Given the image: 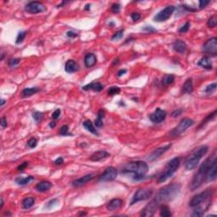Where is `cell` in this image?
<instances>
[{
    "label": "cell",
    "mask_w": 217,
    "mask_h": 217,
    "mask_svg": "<svg viewBox=\"0 0 217 217\" xmlns=\"http://www.w3.org/2000/svg\"><path fill=\"white\" fill-rule=\"evenodd\" d=\"M212 198H213V190L210 188L193 196L189 202V206L193 209V215L202 216L208 210L209 206L211 205Z\"/></svg>",
    "instance_id": "cell-1"
},
{
    "label": "cell",
    "mask_w": 217,
    "mask_h": 217,
    "mask_svg": "<svg viewBox=\"0 0 217 217\" xmlns=\"http://www.w3.org/2000/svg\"><path fill=\"white\" fill-rule=\"evenodd\" d=\"M216 160V151L214 150L211 156L207 158L204 161L203 164L200 166L198 172L194 175L193 180L191 181L190 185H189V188H190L191 191H195L196 189L198 188L200 186L203 184L204 182L205 181L206 175H207L210 166L212 165V163L214 162V160Z\"/></svg>",
    "instance_id": "cell-2"
},
{
    "label": "cell",
    "mask_w": 217,
    "mask_h": 217,
    "mask_svg": "<svg viewBox=\"0 0 217 217\" xmlns=\"http://www.w3.org/2000/svg\"><path fill=\"white\" fill-rule=\"evenodd\" d=\"M149 172L148 164L142 160L132 161L123 166L121 170L122 174H131L132 178L136 181L143 180Z\"/></svg>",
    "instance_id": "cell-3"
},
{
    "label": "cell",
    "mask_w": 217,
    "mask_h": 217,
    "mask_svg": "<svg viewBox=\"0 0 217 217\" xmlns=\"http://www.w3.org/2000/svg\"><path fill=\"white\" fill-rule=\"evenodd\" d=\"M180 191L181 185L179 183H172L161 188L156 193L154 199L157 201L160 205L165 204L176 198Z\"/></svg>",
    "instance_id": "cell-4"
},
{
    "label": "cell",
    "mask_w": 217,
    "mask_h": 217,
    "mask_svg": "<svg viewBox=\"0 0 217 217\" xmlns=\"http://www.w3.org/2000/svg\"><path fill=\"white\" fill-rule=\"evenodd\" d=\"M209 147L206 145H201L195 149L191 154H189L188 157L187 158L185 161V169L186 171H192L198 166L200 160L208 153Z\"/></svg>",
    "instance_id": "cell-5"
},
{
    "label": "cell",
    "mask_w": 217,
    "mask_h": 217,
    "mask_svg": "<svg viewBox=\"0 0 217 217\" xmlns=\"http://www.w3.org/2000/svg\"><path fill=\"white\" fill-rule=\"evenodd\" d=\"M180 163L181 161L179 157H176L170 160L166 164L164 171H163V172L160 175V177L158 178V183H165L167 179H169L170 177H172V175L174 174L175 172H177L178 168H179Z\"/></svg>",
    "instance_id": "cell-6"
},
{
    "label": "cell",
    "mask_w": 217,
    "mask_h": 217,
    "mask_svg": "<svg viewBox=\"0 0 217 217\" xmlns=\"http://www.w3.org/2000/svg\"><path fill=\"white\" fill-rule=\"evenodd\" d=\"M193 125H194V120H193L190 118H183V120L179 122V124L170 131V135L172 137L179 136L183 132H184L187 129L189 128L190 126H193Z\"/></svg>",
    "instance_id": "cell-7"
},
{
    "label": "cell",
    "mask_w": 217,
    "mask_h": 217,
    "mask_svg": "<svg viewBox=\"0 0 217 217\" xmlns=\"http://www.w3.org/2000/svg\"><path fill=\"white\" fill-rule=\"evenodd\" d=\"M152 195H153V190H152V189H138V190L134 193L133 197H132V199H131V205H133L134 204L137 203V202L149 199Z\"/></svg>",
    "instance_id": "cell-8"
},
{
    "label": "cell",
    "mask_w": 217,
    "mask_h": 217,
    "mask_svg": "<svg viewBox=\"0 0 217 217\" xmlns=\"http://www.w3.org/2000/svg\"><path fill=\"white\" fill-rule=\"evenodd\" d=\"M175 9H176V8L173 5L166 6L165 9L160 10L158 14H156V15H154V20L155 22L166 21V20H169L170 18L172 17V15L174 13Z\"/></svg>",
    "instance_id": "cell-9"
},
{
    "label": "cell",
    "mask_w": 217,
    "mask_h": 217,
    "mask_svg": "<svg viewBox=\"0 0 217 217\" xmlns=\"http://www.w3.org/2000/svg\"><path fill=\"white\" fill-rule=\"evenodd\" d=\"M203 52L207 56L215 57L217 54V38L212 37L205 42L203 46Z\"/></svg>",
    "instance_id": "cell-10"
},
{
    "label": "cell",
    "mask_w": 217,
    "mask_h": 217,
    "mask_svg": "<svg viewBox=\"0 0 217 217\" xmlns=\"http://www.w3.org/2000/svg\"><path fill=\"white\" fill-rule=\"evenodd\" d=\"M25 10L28 12L29 14H36L38 13H42L46 10L45 5L41 2L38 1H33V2H30L25 7Z\"/></svg>",
    "instance_id": "cell-11"
},
{
    "label": "cell",
    "mask_w": 217,
    "mask_h": 217,
    "mask_svg": "<svg viewBox=\"0 0 217 217\" xmlns=\"http://www.w3.org/2000/svg\"><path fill=\"white\" fill-rule=\"evenodd\" d=\"M160 204H158V202L156 200L152 199L149 204H148L147 205L145 206V208L143 209V211L141 213V215L142 216H145V217H150L154 215L155 212L158 209L160 208Z\"/></svg>",
    "instance_id": "cell-12"
},
{
    "label": "cell",
    "mask_w": 217,
    "mask_h": 217,
    "mask_svg": "<svg viewBox=\"0 0 217 217\" xmlns=\"http://www.w3.org/2000/svg\"><path fill=\"white\" fill-rule=\"evenodd\" d=\"M117 177V170L114 167H108L99 177L100 182H111Z\"/></svg>",
    "instance_id": "cell-13"
},
{
    "label": "cell",
    "mask_w": 217,
    "mask_h": 217,
    "mask_svg": "<svg viewBox=\"0 0 217 217\" xmlns=\"http://www.w3.org/2000/svg\"><path fill=\"white\" fill-rule=\"evenodd\" d=\"M166 115H167V114H166V110H163L160 108H157L149 115V119L152 122L160 123L162 122L163 120H165Z\"/></svg>",
    "instance_id": "cell-14"
},
{
    "label": "cell",
    "mask_w": 217,
    "mask_h": 217,
    "mask_svg": "<svg viewBox=\"0 0 217 217\" xmlns=\"http://www.w3.org/2000/svg\"><path fill=\"white\" fill-rule=\"evenodd\" d=\"M172 147V144H167V145L163 146V147H160V148H158V149H154V151L152 152L151 154H149V157H148V160L149 161H154L156 160L157 159L164 154L166 153V151H168L169 149H171Z\"/></svg>",
    "instance_id": "cell-15"
},
{
    "label": "cell",
    "mask_w": 217,
    "mask_h": 217,
    "mask_svg": "<svg viewBox=\"0 0 217 217\" xmlns=\"http://www.w3.org/2000/svg\"><path fill=\"white\" fill-rule=\"evenodd\" d=\"M95 177V175L93 173H91V174H87L83 176L81 178H78L77 180H75L72 182V185L76 187V188H78V187H82V186L85 185L87 183H89L90 181H92Z\"/></svg>",
    "instance_id": "cell-16"
},
{
    "label": "cell",
    "mask_w": 217,
    "mask_h": 217,
    "mask_svg": "<svg viewBox=\"0 0 217 217\" xmlns=\"http://www.w3.org/2000/svg\"><path fill=\"white\" fill-rule=\"evenodd\" d=\"M217 177V163L216 160H214V162L212 163L209 169L207 175H206L205 181L206 182H213L216 179Z\"/></svg>",
    "instance_id": "cell-17"
},
{
    "label": "cell",
    "mask_w": 217,
    "mask_h": 217,
    "mask_svg": "<svg viewBox=\"0 0 217 217\" xmlns=\"http://www.w3.org/2000/svg\"><path fill=\"white\" fill-rule=\"evenodd\" d=\"M123 204H124V202H123L122 199H120V198H113L107 204V209L109 210V211L117 210V209L122 207Z\"/></svg>",
    "instance_id": "cell-18"
},
{
    "label": "cell",
    "mask_w": 217,
    "mask_h": 217,
    "mask_svg": "<svg viewBox=\"0 0 217 217\" xmlns=\"http://www.w3.org/2000/svg\"><path fill=\"white\" fill-rule=\"evenodd\" d=\"M109 153L104 151V150H99V151H97L93 153L90 156V160L92 161H95V162H98V161H101V160H104L106 158L109 157Z\"/></svg>",
    "instance_id": "cell-19"
},
{
    "label": "cell",
    "mask_w": 217,
    "mask_h": 217,
    "mask_svg": "<svg viewBox=\"0 0 217 217\" xmlns=\"http://www.w3.org/2000/svg\"><path fill=\"white\" fill-rule=\"evenodd\" d=\"M172 48L177 53L184 54L187 51V49H188V46H187L185 42H183V41L176 40L174 43H172Z\"/></svg>",
    "instance_id": "cell-20"
},
{
    "label": "cell",
    "mask_w": 217,
    "mask_h": 217,
    "mask_svg": "<svg viewBox=\"0 0 217 217\" xmlns=\"http://www.w3.org/2000/svg\"><path fill=\"white\" fill-rule=\"evenodd\" d=\"M97 63V57L94 54H87L85 58H84V65L87 68H91L93 66H95V64Z\"/></svg>",
    "instance_id": "cell-21"
},
{
    "label": "cell",
    "mask_w": 217,
    "mask_h": 217,
    "mask_svg": "<svg viewBox=\"0 0 217 217\" xmlns=\"http://www.w3.org/2000/svg\"><path fill=\"white\" fill-rule=\"evenodd\" d=\"M65 70L67 73H74L79 70V66L75 60H69L66 61L65 65Z\"/></svg>",
    "instance_id": "cell-22"
},
{
    "label": "cell",
    "mask_w": 217,
    "mask_h": 217,
    "mask_svg": "<svg viewBox=\"0 0 217 217\" xmlns=\"http://www.w3.org/2000/svg\"><path fill=\"white\" fill-rule=\"evenodd\" d=\"M52 186H53L52 183L49 181H42L36 185V190L40 193H44V192L49 191L52 188Z\"/></svg>",
    "instance_id": "cell-23"
},
{
    "label": "cell",
    "mask_w": 217,
    "mask_h": 217,
    "mask_svg": "<svg viewBox=\"0 0 217 217\" xmlns=\"http://www.w3.org/2000/svg\"><path fill=\"white\" fill-rule=\"evenodd\" d=\"M84 91H89V90H93L94 92H101L103 89V85H102L99 82H91L84 86L82 87Z\"/></svg>",
    "instance_id": "cell-24"
},
{
    "label": "cell",
    "mask_w": 217,
    "mask_h": 217,
    "mask_svg": "<svg viewBox=\"0 0 217 217\" xmlns=\"http://www.w3.org/2000/svg\"><path fill=\"white\" fill-rule=\"evenodd\" d=\"M198 66H201L206 70H212V68H213L211 61H210V58L209 56H204L202 59H200L199 61L198 62Z\"/></svg>",
    "instance_id": "cell-25"
},
{
    "label": "cell",
    "mask_w": 217,
    "mask_h": 217,
    "mask_svg": "<svg viewBox=\"0 0 217 217\" xmlns=\"http://www.w3.org/2000/svg\"><path fill=\"white\" fill-rule=\"evenodd\" d=\"M193 91V79L188 78L187 79L183 86V93H191Z\"/></svg>",
    "instance_id": "cell-26"
},
{
    "label": "cell",
    "mask_w": 217,
    "mask_h": 217,
    "mask_svg": "<svg viewBox=\"0 0 217 217\" xmlns=\"http://www.w3.org/2000/svg\"><path fill=\"white\" fill-rule=\"evenodd\" d=\"M39 92L38 87H26V88L23 89L21 92V97L22 98H28L31 97L35 93H37Z\"/></svg>",
    "instance_id": "cell-27"
},
{
    "label": "cell",
    "mask_w": 217,
    "mask_h": 217,
    "mask_svg": "<svg viewBox=\"0 0 217 217\" xmlns=\"http://www.w3.org/2000/svg\"><path fill=\"white\" fill-rule=\"evenodd\" d=\"M83 126L85 127V129H87V131H90L93 134L96 135V136H98V135H99V133H98L97 130L95 129L93 124V122H92L90 120H85V121L83 122Z\"/></svg>",
    "instance_id": "cell-28"
},
{
    "label": "cell",
    "mask_w": 217,
    "mask_h": 217,
    "mask_svg": "<svg viewBox=\"0 0 217 217\" xmlns=\"http://www.w3.org/2000/svg\"><path fill=\"white\" fill-rule=\"evenodd\" d=\"M32 180H34V177H32V176H28V177H17V178H15L14 182H15V183L18 184V185L24 186L28 184V183H30V182H32Z\"/></svg>",
    "instance_id": "cell-29"
},
{
    "label": "cell",
    "mask_w": 217,
    "mask_h": 217,
    "mask_svg": "<svg viewBox=\"0 0 217 217\" xmlns=\"http://www.w3.org/2000/svg\"><path fill=\"white\" fill-rule=\"evenodd\" d=\"M160 215L162 217H170L172 216V214L171 212V209L166 204H161L160 206Z\"/></svg>",
    "instance_id": "cell-30"
},
{
    "label": "cell",
    "mask_w": 217,
    "mask_h": 217,
    "mask_svg": "<svg viewBox=\"0 0 217 217\" xmlns=\"http://www.w3.org/2000/svg\"><path fill=\"white\" fill-rule=\"evenodd\" d=\"M104 114H105V112H104L103 109H100L98 113L97 119L95 120V126L97 127H102L103 126V119L104 117Z\"/></svg>",
    "instance_id": "cell-31"
},
{
    "label": "cell",
    "mask_w": 217,
    "mask_h": 217,
    "mask_svg": "<svg viewBox=\"0 0 217 217\" xmlns=\"http://www.w3.org/2000/svg\"><path fill=\"white\" fill-rule=\"evenodd\" d=\"M34 204H35V198L32 197L26 198H24V200L22 201L23 208L26 209L32 208V206L34 205Z\"/></svg>",
    "instance_id": "cell-32"
},
{
    "label": "cell",
    "mask_w": 217,
    "mask_h": 217,
    "mask_svg": "<svg viewBox=\"0 0 217 217\" xmlns=\"http://www.w3.org/2000/svg\"><path fill=\"white\" fill-rule=\"evenodd\" d=\"M174 81H175L174 75H172V74L166 75V76H165V77L163 78L162 83L164 84V85H166V86H168V85H171V84H172V83L174 82Z\"/></svg>",
    "instance_id": "cell-33"
},
{
    "label": "cell",
    "mask_w": 217,
    "mask_h": 217,
    "mask_svg": "<svg viewBox=\"0 0 217 217\" xmlns=\"http://www.w3.org/2000/svg\"><path fill=\"white\" fill-rule=\"evenodd\" d=\"M215 90H216V82H213L206 87L204 88V93L207 94H211Z\"/></svg>",
    "instance_id": "cell-34"
},
{
    "label": "cell",
    "mask_w": 217,
    "mask_h": 217,
    "mask_svg": "<svg viewBox=\"0 0 217 217\" xmlns=\"http://www.w3.org/2000/svg\"><path fill=\"white\" fill-rule=\"evenodd\" d=\"M217 24V17L216 15H212L211 17L209 18L207 21V26L209 28H214L216 26Z\"/></svg>",
    "instance_id": "cell-35"
},
{
    "label": "cell",
    "mask_w": 217,
    "mask_h": 217,
    "mask_svg": "<svg viewBox=\"0 0 217 217\" xmlns=\"http://www.w3.org/2000/svg\"><path fill=\"white\" fill-rule=\"evenodd\" d=\"M43 117H44V114L42 113V112L35 111L34 113L32 114V118H33L35 121H37V122H39L40 120H43Z\"/></svg>",
    "instance_id": "cell-36"
},
{
    "label": "cell",
    "mask_w": 217,
    "mask_h": 217,
    "mask_svg": "<svg viewBox=\"0 0 217 217\" xmlns=\"http://www.w3.org/2000/svg\"><path fill=\"white\" fill-rule=\"evenodd\" d=\"M60 134L61 136H72L71 133L69 132V126L67 125H64L60 129Z\"/></svg>",
    "instance_id": "cell-37"
},
{
    "label": "cell",
    "mask_w": 217,
    "mask_h": 217,
    "mask_svg": "<svg viewBox=\"0 0 217 217\" xmlns=\"http://www.w3.org/2000/svg\"><path fill=\"white\" fill-rule=\"evenodd\" d=\"M120 93V88L119 87H111L108 90V94L110 96H114Z\"/></svg>",
    "instance_id": "cell-38"
},
{
    "label": "cell",
    "mask_w": 217,
    "mask_h": 217,
    "mask_svg": "<svg viewBox=\"0 0 217 217\" xmlns=\"http://www.w3.org/2000/svg\"><path fill=\"white\" fill-rule=\"evenodd\" d=\"M26 32H20L18 33L17 37H16V44H20V43H23L24 39L26 38Z\"/></svg>",
    "instance_id": "cell-39"
},
{
    "label": "cell",
    "mask_w": 217,
    "mask_h": 217,
    "mask_svg": "<svg viewBox=\"0 0 217 217\" xmlns=\"http://www.w3.org/2000/svg\"><path fill=\"white\" fill-rule=\"evenodd\" d=\"M37 145V138H35V137H32V138H30L28 140V142H27V146H28L29 148H31V149H34V148H36Z\"/></svg>",
    "instance_id": "cell-40"
},
{
    "label": "cell",
    "mask_w": 217,
    "mask_h": 217,
    "mask_svg": "<svg viewBox=\"0 0 217 217\" xmlns=\"http://www.w3.org/2000/svg\"><path fill=\"white\" fill-rule=\"evenodd\" d=\"M215 114H216V110H214V111H213V113H211L210 114H209L208 116L205 118V120L202 121V123H201L200 126H203L204 125V124H206V123L208 122V121L211 120L212 119H214V116H215Z\"/></svg>",
    "instance_id": "cell-41"
},
{
    "label": "cell",
    "mask_w": 217,
    "mask_h": 217,
    "mask_svg": "<svg viewBox=\"0 0 217 217\" xmlns=\"http://www.w3.org/2000/svg\"><path fill=\"white\" fill-rule=\"evenodd\" d=\"M123 33H124V30H120V31H118V32H115V33L112 36L111 39L113 41L119 40V39H120V38L123 37Z\"/></svg>",
    "instance_id": "cell-42"
},
{
    "label": "cell",
    "mask_w": 217,
    "mask_h": 217,
    "mask_svg": "<svg viewBox=\"0 0 217 217\" xmlns=\"http://www.w3.org/2000/svg\"><path fill=\"white\" fill-rule=\"evenodd\" d=\"M189 28H190V22H189V21H187V22L185 23V25H183L182 27H180V29L178 30V32H180V33H185V32H187L188 31Z\"/></svg>",
    "instance_id": "cell-43"
},
{
    "label": "cell",
    "mask_w": 217,
    "mask_h": 217,
    "mask_svg": "<svg viewBox=\"0 0 217 217\" xmlns=\"http://www.w3.org/2000/svg\"><path fill=\"white\" fill-rule=\"evenodd\" d=\"M59 202V199L58 198H53V199H51L50 201H49L48 203H47V204H46V208L48 209H51L53 208L56 204Z\"/></svg>",
    "instance_id": "cell-44"
},
{
    "label": "cell",
    "mask_w": 217,
    "mask_h": 217,
    "mask_svg": "<svg viewBox=\"0 0 217 217\" xmlns=\"http://www.w3.org/2000/svg\"><path fill=\"white\" fill-rule=\"evenodd\" d=\"M20 59H10V60H9L8 64H9V66H10V67H14V66H16L18 64L20 63Z\"/></svg>",
    "instance_id": "cell-45"
},
{
    "label": "cell",
    "mask_w": 217,
    "mask_h": 217,
    "mask_svg": "<svg viewBox=\"0 0 217 217\" xmlns=\"http://www.w3.org/2000/svg\"><path fill=\"white\" fill-rule=\"evenodd\" d=\"M183 110L182 109H176V110H174V111H172L171 115H172V117L177 118L178 117V116H180L181 114H182V113H183Z\"/></svg>",
    "instance_id": "cell-46"
},
{
    "label": "cell",
    "mask_w": 217,
    "mask_h": 217,
    "mask_svg": "<svg viewBox=\"0 0 217 217\" xmlns=\"http://www.w3.org/2000/svg\"><path fill=\"white\" fill-rule=\"evenodd\" d=\"M120 5L119 4V3H113L111 6V11L114 12V13H115V14H117V13H119L120 12Z\"/></svg>",
    "instance_id": "cell-47"
},
{
    "label": "cell",
    "mask_w": 217,
    "mask_h": 217,
    "mask_svg": "<svg viewBox=\"0 0 217 217\" xmlns=\"http://www.w3.org/2000/svg\"><path fill=\"white\" fill-rule=\"evenodd\" d=\"M210 3V1H206V0H200L199 2H198V3H199V7H198V9H203L205 8L206 6L208 5L209 3Z\"/></svg>",
    "instance_id": "cell-48"
},
{
    "label": "cell",
    "mask_w": 217,
    "mask_h": 217,
    "mask_svg": "<svg viewBox=\"0 0 217 217\" xmlns=\"http://www.w3.org/2000/svg\"><path fill=\"white\" fill-rule=\"evenodd\" d=\"M60 114H61V111H60V109H57L52 114V118L54 119V120H57V119H59V117H60Z\"/></svg>",
    "instance_id": "cell-49"
},
{
    "label": "cell",
    "mask_w": 217,
    "mask_h": 217,
    "mask_svg": "<svg viewBox=\"0 0 217 217\" xmlns=\"http://www.w3.org/2000/svg\"><path fill=\"white\" fill-rule=\"evenodd\" d=\"M28 165H29L28 162L21 163L20 166L17 167V170L19 171V172H23V171H24V170H25V169H26L27 166H28Z\"/></svg>",
    "instance_id": "cell-50"
},
{
    "label": "cell",
    "mask_w": 217,
    "mask_h": 217,
    "mask_svg": "<svg viewBox=\"0 0 217 217\" xmlns=\"http://www.w3.org/2000/svg\"><path fill=\"white\" fill-rule=\"evenodd\" d=\"M0 125H1V127H2L3 129H4L6 126H8V124H7V120H6L5 116H3V117L1 118V120H0Z\"/></svg>",
    "instance_id": "cell-51"
},
{
    "label": "cell",
    "mask_w": 217,
    "mask_h": 217,
    "mask_svg": "<svg viewBox=\"0 0 217 217\" xmlns=\"http://www.w3.org/2000/svg\"><path fill=\"white\" fill-rule=\"evenodd\" d=\"M131 19H132V20L137 21V20H138L139 19H140L141 15L140 14H138V13H132V14H131Z\"/></svg>",
    "instance_id": "cell-52"
},
{
    "label": "cell",
    "mask_w": 217,
    "mask_h": 217,
    "mask_svg": "<svg viewBox=\"0 0 217 217\" xmlns=\"http://www.w3.org/2000/svg\"><path fill=\"white\" fill-rule=\"evenodd\" d=\"M66 36L68 37H71V38H74V37H77V33H76L73 31H69V32H66Z\"/></svg>",
    "instance_id": "cell-53"
},
{
    "label": "cell",
    "mask_w": 217,
    "mask_h": 217,
    "mask_svg": "<svg viewBox=\"0 0 217 217\" xmlns=\"http://www.w3.org/2000/svg\"><path fill=\"white\" fill-rule=\"evenodd\" d=\"M143 30H144V31H147V32H156V30L153 28L152 26H145V27L143 28Z\"/></svg>",
    "instance_id": "cell-54"
},
{
    "label": "cell",
    "mask_w": 217,
    "mask_h": 217,
    "mask_svg": "<svg viewBox=\"0 0 217 217\" xmlns=\"http://www.w3.org/2000/svg\"><path fill=\"white\" fill-rule=\"evenodd\" d=\"M64 163V159L62 157H59L57 160L54 161V164L55 165H61Z\"/></svg>",
    "instance_id": "cell-55"
},
{
    "label": "cell",
    "mask_w": 217,
    "mask_h": 217,
    "mask_svg": "<svg viewBox=\"0 0 217 217\" xmlns=\"http://www.w3.org/2000/svg\"><path fill=\"white\" fill-rule=\"evenodd\" d=\"M126 70L123 69V70H120V71H118L117 76L118 77H121V76H123L124 74H126Z\"/></svg>",
    "instance_id": "cell-56"
},
{
    "label": "cell",
    "mask_w": 217,
    "mask_h": 217,
    "mask_svg": "<svg viewBox=\"0 0 217 217\" xmlns=\"http://www.w3.org/2000/svg\"><path fill=\"white\" fill-rule=\"evenodd\" d=\"M55 126H56V123L54 122V121H52V122H50V124H49V126H50L51 128H54Z\"/></svg>",
    "instance_id": "cell-57"
},
{
    "label": "cell",
    "mask_w": 217,
    "mask_h": 217,
    "mask_svg": "<svg viewBox=\"0 0 217 217\" xmlns=\"http://www.w3.org/2000/svg\"><path fill=\"white\" fill-rule=\"evenodd\" d=\"M0 200H1V204H0V209H3V204H4V202H3V198H0Z\"/></svg>",
    "instance_id": "cell-58"
},
{
    "label": "cell",
    "mask_w": 217,
    "mask_h": 217,
    "mask_svg": "<svg viewBox=\"0 0 217 217\" xmlns=\"http://www.w3.org/2000/svg\"><path fill=\"white\" fill-rule=\"evenodd\" d=\"M119 63V59H116V60H114V62H113V66H114V65H117V64Z\"/></svg>",
    "instance_id": "cell-59"
},
{
    "label": "cell",
    "mask_w": 217,
    "mask_h": 217,
    "mask_svg": "<svg viewBox=\"0 0 217 217\" xmlns=\"http://www.w3.org/2000/svg\"><path fill=\"white\" fill-rule=\"evenodd\" d=\"M5 102H6V101H5V100H4V99H1V103H0V105L3 106V104L5 103Z\"/></svg>",
    "instance_id": "cell-60"
},
{
    "label": "cell",
    "mask_w": 217,
    "mask_h": 217,
    "mask_svg": "<svg viewBox=\"0 0 217 217\" xmlns=\"http://www.w3.org/2000/svg\"><path fill=\"white\" fill-rule=\"evenodd\" d=\"M80 215H84V214H86V213H80Z\"/></svg>",
    "instance_id": "cell-61"
}]
</instances>
